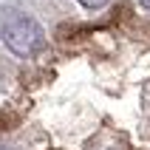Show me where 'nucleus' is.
<instances>
[{
  "label": "nucleus",
  "mask_w": 150,
  "mask_h": 150,
  "mask_svg": "<svg viewBox=\"0 0 150 150\" xmlns=\"http://www.w3.org/2000/svg\"><path fill=\"white\" fill-rule=\"evenodd\" d=\"M0 150H8V147H0Z\"/></svg>",
  "instance_id": "nucleus-4"
},
{
  "label": "nucleus",
  "mask_w": 150,
  "mask_h": 150,
  "mask_svg": "<svg viewBox=\"0 0 150 150\" xmlns=\"http://www.w3.org/2000/svg\"><path fill=\"white\" fill-rule=\"evenodd\" d=\"M0 37L6 42V48L17 57H34L45 45L42 25L34 17H28L25 11L11 8V6H6L0 11Z\"/></svg>",
  "instance_id": "nucleus-1"
},
{
  "label": "nucleus",
  "mask_w": 150,
  "mask_h": 150,
  "mask_svg": "<svg viewBox=\"0 0 150 150\" xmlns=\"http://www.w3.org/2000/svg\"><path fill=\"white\" fill-rule=\"evenodd\" d=\"M79 3H82L85 8H102L105 3H108V0H79Z\"/></svg>",
  "instance_id": "nucleus-2"
},
{
  "label": "nucleus",
  "mask_w": 150,
  "mask_h": 150,
  "mask_svg": "<svg viewBox=\"0 0 150 150\" xmlns=\"http://www.w3.org/2000/svg\"><path fill=\"white\" fill-rule=\"evenodd\" d=\"M136 3H139L142 8H150V0H136Z\"/></svg>",
  "instance_id": "nucleus-3"
}]
</instances>
